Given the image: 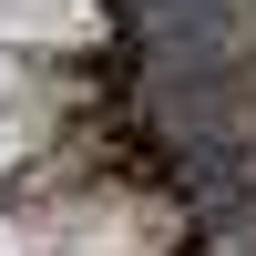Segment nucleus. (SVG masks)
<instances>
[{"label": "nucleus", "instance_id": "obj_1", "mask_svg": "<svg viewBox=\"0 0 256 256\" xmlns=\"http://www.w3.org/2000/svg\"><path fill=\"white\" fill-rule=\"evenodd\" d=\"M184 246H195L184 195H102L62 236H41V256H184Z\"/></svg>", "mask_w": 256, "mask_h": 256}]
</instances>
